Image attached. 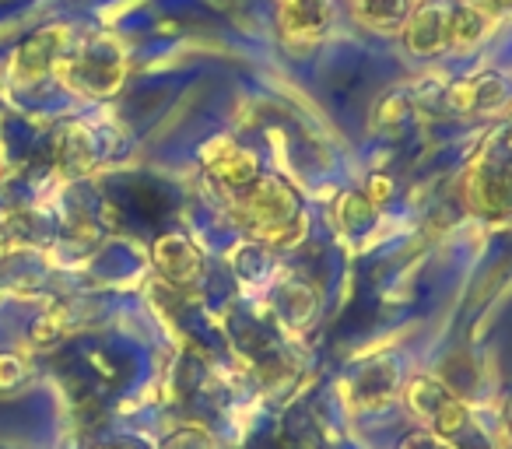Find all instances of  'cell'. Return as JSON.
Instances as JSON below:
<instances>
[{"mask_svg": "<svg viewBox=\"0 0 512 449\" xmlns=\"http://www.w3.org/2000/svg\"><path fill=\"white\" fill-rule=\"evenodd\" d=\"M235 197V214L253 236H260L267 246H295L306 236V207L299 193L278 176H260L249 186H242Z\"/></svg>", "mask_w": 512, "mask_h": 449, "instance_id": "6da1fadb", "label": "cell"}, {"mask_svg": "<svg viewBox=\"0 0 512 449\" xmlns=\"http://www.w3.org/2000/svg\"><path fill=\"white\" fill-rule=\"evenodd\" d=\"M467 207L484 221L512 218V127L481 148L463 176Z\"/></svg>", "mask_w": 512, "mask_h": 449, "instance_id": "7a4b0ae2", "label": "cell"}, {"mask_svg": "<svg viewBox=\"0 0 512 449\" xmlns=\"http://www.w3.org/2000/svg\"><path fill=\"white\" fill-rule=\"evenodd\" d=\"M404 397H407V404H411V411L418 414L435 435H442V439H456V435L470 425L467 404H463L460 393L449 390L442 379H432V376L411 379Z\"/></svg>", "mask_w": 512, "mask_h": 449, "instance_id": "3957f363", "label": "cell"}, {"mask_svg": "<svg viewBox=\"0 0 512 449\" xmlns=\"http://www.w3.org/2000/svg\"><path fill=\"white\" fill-rule=\"evenodd\" d=\"M53 71L88 95H109L123 78V57L120 50H85L78 57H60Z\"/></svg>", "mask_w": 512, "mask_h": 449, "instance_id": "277c9868", "label": "cell"}, {"mask_svg": "<svg viewBox=\"0 0 512 449\" xmlns=\"http://www.w3.org/2000/svg\"><path fill=\"white\" fill-rule=\"evenodd\" d=\"M330 0H281L278 25L288 50H313L330 29Z\"/></svg>", "mask_w": 512, "mask_h": 449, "instance_id": "5b68a950", "label": "cell"}, {"mask_svg": "<svg viewBox=\"0 0 512 449\" xmlns=\"http://www.w3.org/2000/svg\"><path fill=\"white\" fill-rule=\"evenodd\" d=\"M204 165L211 172V179L218 186H225L228 193H239L242 186H249L256 176H260V162H256L253 151H246L242 144L228 141V137H218L204 148Z\"/></svg>", "mask_w": 512, "mask_h": 449, "instance_id": "8992f818", "label": "cell"}, {"mask_svg": "<svg viewBox=\"0 0 512 449\" xmlns=\"http://www.w3.org/2000/svg\"><path fill=\"white\" fill-rule=\"evenodd\" d=\"M407 46L418 57H432V53L449 50V8L439 4H418L404 25Z\"/></svg>", "mask_w": 512, "mask_h": 449, "instance_id": "52a82bcc", "label": "cell"}, {"mask_svg": "<svg viewBox=\"0 0 512 449\" xmlns=\"http://www.w3.org/2000/svg\"><path fill=\"white\" fill-rule=\"evenodd\" d=\"M505 99H509V85L498 74H474L456 81L446 92V102L456 113H491V109H502Z\"/></svg>", "mask_w": 512, "mask_h": 449, "instance_id": "ba28073f", "label": "cell"}, {"mask_svg": "<svg viewBox=\"0 0 512 449\" xmlns=\"http://www.w3.org/2000/svg\"><path fill=\"white\" fill-rule=\"evenodd\" d=\"M155 264H158V271H162L165 278H172V281H179V285H183V281L197 278L200 253L193 250L183 236H165V239H158V246H155Z\"/></svg>", "mask_w": 512, "mask_h": 449, "instance_id": "9c48e42d", "label": "cell"}, {"mask_svg": "<svg viewBox=\"0 0 512 449\" xmlns=\"http://www.w3.org/2000/svg\"><path fill=\"white\" fill-rule=\"evenodd\" d=\"M411 0H355V15L362 25L379 32H397L411 18Z\"/></svg>", "mask_w": 512, "mask_h": 449, "instance_id": "30bf717a", "label": "cell"}, {"mask_svg": "<svg viewBox=\"0 0 512 449\" xmlns=\"http://www.w3.org/2000/svg\"><path fill=\"white\" fill-rule=\"evenodd\" d=\"M484 29H488V11L477 8L474 0L449 8V50H467V46H474L477 39L484 36Z\"/></svg>", "mask_w": 512, "mask_h": 449, "instance_id": "8fae6325", "label": "cell"}, {"mask_svg": "<svg viewBox=\"0 0 512 449\" xmlns=\"http://www.w3.org/2000/svg\"><path fill=\"white\" fill-rule=\"evenodd\" d=\"M64 29H50V32H39L36 39H29V43L22 46V53H18V67H29V78H36V74L43 71H53L60 60V50H64Z\"/></svg>", "mask_w": 512, "mask_h": 449, "instance_id": "7c38bea8", "label": "cell"}, {"mask_svg": "<svg viewBox=\"0 0 512 449\" xmlns=\"http://www.w3.org/2000/svg\"><path fill=\"white\" fill-rule=\"evenodd\" d=\"M372 218V200L362 197V193H344L341 204H337V221H341L344 229H362L369 225Z\"/></svg>", "mask_w": 512, "mask_h": 449, "instance_id": "4fadbf2b", "label": "cell"}, {"mask_svg": "<svg viewBox=\"0 0 512 449\" xmlns=\"http://www.w3.org/2000/svg\"><path fill=\"white\" fill-rule=\"evenodd\" d=\"M162 449H214V442L204 428H183V432L172 435Z\"/></svg>", "mask_w": 512, "mask_h": 449, "instance_id": "5bb4252c", "label": "cell"}, {"mask_svg": "<svg viewBox=\"0 0 512 449\" xmlns=\"http://www.w3.org/2000/svg\"><path fill=\"white\" fill-rule=\"evenodd\" d=\"M400 449H453V442L435 432H414V435H407Z\"/></svg>", "mask_w": 512, "mask_h": 449, "instance_id": "9a60e30c", "label": "cell"}, {"mask_svg": "<svg viewBox=\"0 0 512 449\" xmlns=\"http://www.w3.org/2000/svg\"><path fill=\"white\" fill-rule=\"evenodd\" d=\"M477 8H484V11H505V8H512V0H474Z\"/></svg>", "mask_w": 512, "mask_h": 449, "instance_id": "2e32d148", "label": "cell"}, {"mask_svg": "<svg viewBox=\"0 0 512 449\" xmlns=\"http://www.w3.org/2000/svg\"><path fill=\"white\" fill-rule=\"evenodd\" d=\"M505 418H509V428H512V397H509V407H505Z\"/></svg>", "mask_w": 512, "mask_h": 449, "instance_id": "e0dca14e", "label": "cell"}]
</instances>
